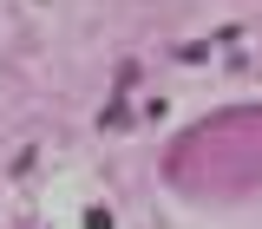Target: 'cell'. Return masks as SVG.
<instances>
[{
  "instance_id": "7a4b0ae2",
  "label": "cell",
  "mask_w": 262,
  "mask_h": 229,
  "mask_svg": "<svg viewBox=\"0 0 262 229\" xmlns=\"http://www.w3.org/2000/svg\"><path fill=\"white\" fill-rule=\"evenodd\" d=\"M85 229H112V210H85Z\"/></svg>"
},
{
  "instance_id": "6da1fadb",
  "label": "cell",
  "mask_w": 262,
  "mask_h": 229,
  "mask_svg": "<svg viewBox=\"0 0 262 229\" xmlns=\"http://www.w3.org/2000/svg\"><path fill=\"white\" fill-rule=\"evenodd\" d=\"M170 184L190 196H229L262 184V105L256 111H216L210 125H196L190 138H177L164 151Z\"/></svg>"
}]
</instances>
